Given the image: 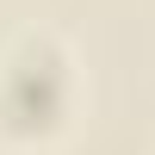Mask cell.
<instances>
[{
    "label": "cell",
    "instance_id": "1",
    "mask_svg": "<svg viewBox=\"0 0 155 155\" xmlns=\"http://www.w3.org/2000/svg\"><path fill=\"white\" fill-rule=\"evenodd\" d=\"M68 62L56 56V50H19V56L6 62V74H0V87H25V106L19 112H6V130H19V137H31V130H56V118H62V106H68Z\"/></svg>",
    "mask_w": 155,
    "mask_h": 155
}]
</instances>
